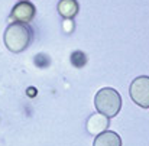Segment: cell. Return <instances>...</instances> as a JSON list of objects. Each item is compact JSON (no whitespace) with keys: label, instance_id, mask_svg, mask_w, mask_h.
Returning a JSON list of instances; mask_svg holds the SVG:
<instances>
[{"label":"cell","instance_id":"cell-7","mask_svg":"<svg viewBox=\"0 0 149 146\" xmlns=\"http://www.w3.org/2000/svg\"><path fill=\"white\" fill-rule=\"evenodd\" d=\"M56 9H58V13L64 19H72L78 13L80 6L77 0H59Z\"/></svg>","mask_w":149,"mask_h":146},{"label":"cell","instance_id":"cell-1","mask_svg":"<svg viewBox=\"0 0 149 146\" xmlns=\"http://www.w3.org/2000/svg\"><path fill=\"white\" fill-rule=\"evenodd\" d=\"M4 45L13 54H20L32 41V29L25 23H10L4 31Z\"/></svg>","mask_w":149,"mask_h":146},{"label":"cell","instance_id":"cell-5","mask_svg":"<svg viewBox=\"0 0 149 146\" xmlns=\"http://www.w3.org/2000/svg\"><path fill=\"white\" fill-rule=\"evenodd\" d=\"M110 126V120L109 117H106L101 113H94L88 117L87 120V132L91 136H99L100 133L106 132Z\"/></svg>","mask_w":149,"mask_h":146},{"label":"cell","instance_id":"cell-3","mask_svg":"<svg viewBox=\"0 0 149 146\" xmlns=\"http://www.w3.org/2000/svg\"><path fill=\"white\" fill-rule=\"evenodd\" d=\"M129 93H130L132 100L138 106H141L143 108H148L149 107V75H139V77H136L132 81V84H130Z\"/></svg>","mask_w":149,"mask_h":146},{"label":"cell","instance_id":"cell-4","mask_svg":"<svg viewBox=\"0 0 149 146\" xmlns=\"http://www.w3.org/2000/svg\"><path fill=\"white\" fill-rule=\"evenodd\" d=\"M36 9L31 1H19L17 4L13 6L10 19L15 20V23H29L35 17Z\"/></svg>","mask_w":149,"mask_h":146},{"label":"cell","instance_id":"cell-6","mask_svg":"<svg viewBox=\"0 0 149 146\" xmlns=\"http://www.w3.org/2000/svg\"><path fill=\"white\" fill-rule=\"evenodd\" d=\"M93 146H122V139L116 132L106 130L96 136Z\"/></svg>","mask_w":149,"mask_h":146},{"label":"cell","instance_id":"cell-8","mask_svg":"<svg viewBox=\"0 0 149 146\" xmlns=\"http://www.w3.org/2000/svg\"><path fill=\"white\" fill-rule=\"evenodd\" d=\"M19 1H29V0H19Z\"/></svg>","mask_w":149,"mask_h":146},{"label":"cell","instance_id":"cell-2","mask_svg":"<svg viewBox=\"0 0 149 146\" xmlns=\"http://www.w3.org/2000/svg\"><path fill=\"white\" fill-rule=\"evenodd\" d=\"M94 104L97 111L104 114L106 117H114L122 108V97L117 90L111 87H103L97 91L94 97Z\"/></svg>","mask_w":149,"mask_h":146}]
</instances>
